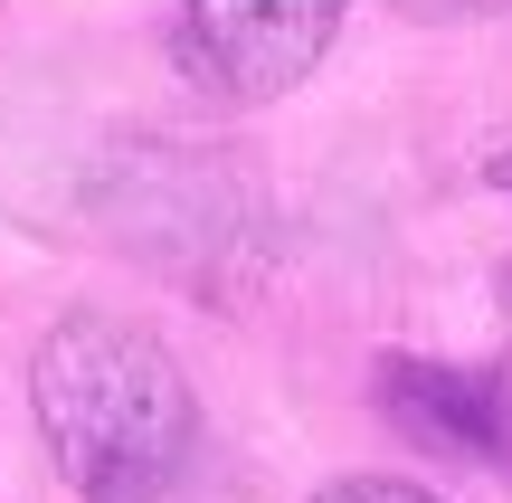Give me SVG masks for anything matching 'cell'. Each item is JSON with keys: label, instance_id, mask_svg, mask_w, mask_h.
<instances>
[{"label": "cell", "instance_id": "6da1fadb", "mask_svg": "<svg viewBox=\"0 0 512 503\" xmlns=\"http://www.w3.org/2000/svg\"><path fill=\"white\" fill-rule=\"evenodd\" d=\"M48 466L86 503H162L200 447V399L133 314H67L29 361Z\"/></svg>", "mask_w": 512, "mask_h": 503}, {"label": "cell", "instance_id": "7a4b0ae2", "mask_svg": "<svg viewBox=\"0 0 512 503\" xmlns=\"http://www.w3.org/2000/svg\"><path fill=\"white\" fill-rule=\"evenodd\" d=\"M351 0H181L171 67L219 105H275L332 57Z\"/></svg>", "mask_w": 512, "mask_h": 503}, {"label": "cell", "instance_id": "3957f363", "mask_svg": "<svg viewBox=\"0 0 512 503\" xmlns=\"http://www.w3.org/2000/svg\"><path fill=\"white\" fill-rule=\"evenodd\" d=\"M380 409L399 437L427 456H465V466H512V361H380Z\"/></svg>", "mask_w": 512, "mask_h": 503}, {"label": "cell", "instance_id": "277c9868", "mask_svg": "<svg viewBox=\"0 0 512 503\" xmlns=\"http://www.w3.org/2000/svg\"><path fill=\"white\" fill-rule=\"evenodd\" d=\"M313 503H437L427 485H399V475H342V485H323Z\"/></svg>", "mask_w": 512, "mask_h": 503}, {"label": "cell", "instance_id": "5b68a950", "mask_svg": "<svg viewBox=\"0 0 512 503\" xmlns=\"http://www.w3.org/2000/svg\"><path fill=\"white\" fill-rule=\"evenodd\" d=\"M408 19H503L512 0H399Z\"/></svg>", "mask_w": 512, "mask_h": 503}, {"label": "cell", "instance_id": "8992f818", "mask_svg": "<svg viewBox=\"0 0 512 503\" xmlns=\"http://www.w3.org/2000/svg\"><path fill=\"white\" fill-rule=\"evenodd\" d=\"M503 314H512V266H503Z\"/></svg>", "mask_w": 512, "mask_h": 503}]
</instances>
